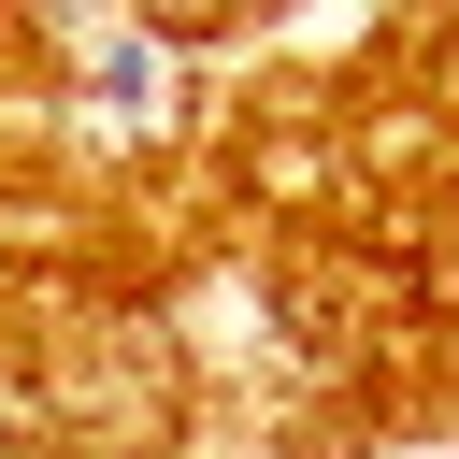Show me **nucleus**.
I'll return each mask as SVG.
<instances>
[{"mask_svg": "<svg viewBox=\"0 0 459 459\" xmlns=\"http://www.w3.org/2000/svg\"><path fill=\"white\" fill-rule=\"evenodd\" d=\"M86 86H100L115 115H143V100H158V43H143V29H115V43L86 57Z\"/></svg>", "mask_w": 459, "mask_h": 459, "instance_id": "nucleus-1", "label": "nucleus"}]
</instances>
